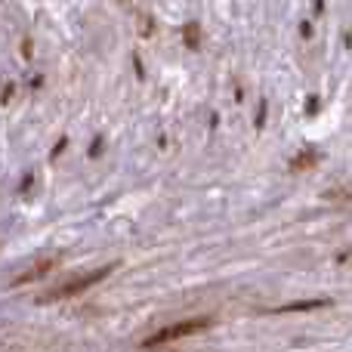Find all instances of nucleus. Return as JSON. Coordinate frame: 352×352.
Instances as JSON below:
<instances>
[{"label": "nucleus", "mask_w": 352, "mask_h": 352, "mask_svg": "<svg viewBox=\"0 0 352 352\" xmlns=\"http://www.w3.org/2000/svg\"><path fill=\"white\" fill-rule=\"evenodd\" d=\"M111 269H115V266H102V269H96V272L74 275V278H72V281H65V285H56V287H50L47 294H41V297H37V303H56V300L78 297V294L90 291L93 285H99V281H102V278H109V275H111Z\"/></svg>", "instance_id": "obj_1"}, {"label": "nucleus", "mask_w": 352, "mask_h": 352, "mask_svg": "<svg viewBox=\"0 0 352 352\" xmlns=\"http://www.w3.org/2000/svg\"><path fill=\"white\" fill-rule=\"evenodd\" d=\"M210 328V318H192V322H179V324H170V328L158 331V334H152L142 346L152 349V346H161V343H173L179 340V337H192V334H201V331Z\"/></svg>", "instance_id": "obj_2"}, {"label": "nucleus", "mask_w": 352, "mask_h": 352, "mask_svg": "<svg viewBox=\"0 0 352 352\" xmlns=\"http://www.w3.org/2000/svg\"><path fill=\"white\" fill-rule=\"evenodd\" d=\"M59 260L62 256H47V260H41V263H34V266L28 269V272H22V275H16V278H12V285H28V281H37V278H43V275L47 272H53L56 266H59Z\"/></svg>", "instance_id": "obj_3"}, {"label": "nucleus", "mask_w": 352, "mask_h": 352, "mask_svg": "<svg viewBox=\"0 0 352 352\" xmlns=\"http://www.w3.org/2000/svg\"><path fill=\"white\" fill-rule=\"evenodd\" d=\"M322 306H328V300H300V303L281 306L278 312H306V309H322Z\"/></svg>", "instance_id": "obj_4"}, {"label": "nucleus", "mask_w": 352, "mask_h": 352, "mask_svg": "<svg viewBox=\"0 0 352 352\" xmlns=\"http://www.w3.org/2000/svg\"><path fill=\"white\" fill-rule=\"evenodd\" d=\"M306 164H316V152H303L300 158L291 161V170H303Z\"/></svg>", "instance_id": "obj_5"}, {"label": "nucleus", "mask_w": 352, "mask_h": 352, "mask_svg": "<svg viewBox=\"0 0 352 352\" xmlns=\"http://www.w3.org/2000/svg\"><path fill=\"white\" fill-rule=\"evenodd\" d=\"M186 43L188 47H198V25H186Z\"/></svg>", "instance_id": "obj_6"}, {"label": "nucleus", "mask_w": 352, "mask_h": 352, "mask_svg": "<svg viewBox=\"0 0 352 352\" xmlns=\"http://www.w3.org/2000/svg\"><path fill=\"white\" fill-rule=\"evenodd\" d=\"M263 121H266V102H260V111H256V127H263Z\"/></svg>", "instance_id": "obj_7"}]
</instances>
